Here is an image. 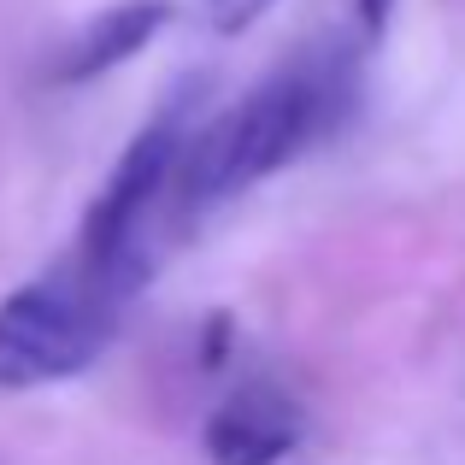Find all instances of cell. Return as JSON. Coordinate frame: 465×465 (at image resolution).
<instances>
[{"label":"cell","mask_w":465,"mask_h":465,"mask_svg":"<svg viewBox=\"0 0 465 465\" xmlns=\"http://www.w3.org/2000/svg\"><path fill=\"white\" fill-rule=\"evenodd\" d=\"M348 106H353L348 54H307L295 65H283L277 77H265L253 94H242L224 118H213L194 136V148L171 171L177 201L194 213V206L253 189L260 177L301 159L318 136H330L348 118Z\"/></svg>","instance_id":"obj_1"},{"label":"cell","mask_w":465,"mask_h":465,"mask_svg":"<svg viewBox=\"0 0 465 465\" xmlns=\"http://www.w3.org/2000/svg\"><path fill=\"white\" fill-rule=\"evenodd\" d=\"M124 283L94 265H54L0 301V383L30 389L89 371L118 330Z\"/></svg>","instance_id":"obj_2"},{"label":"cell","mask_w":465,"mask_h":465,"mask_svg":"<svg viewBox=\"0 0 465 465\" xmlns=\"http://www.w3.org/2000/svg\"><path fill=\"white\" fill-rule=\"evenodd\" d=\"M183 130H189V101H171L159 118L142 124V136L124 148V159L113 165L106 189L94 194L89 218H83V248L77 260L94 265V272L118 277V283H136L142 277V253H136V236H142V218L153 213V201L171 189V171L183 159Z\"/></svg>","instance_id":"obj_3"},{"label":"cell","mask_w":465,"mask_h":465,"mask_svg":"<svg viewBox=\"0 0 465 465\" xmlns=\"http://www.w3.org/2000/svg\"><path fill=\"white\" fill-rule=\"evenodd\" d=\"M301 436H307V412L295 395H283L277 383H242L213 407L201 448L213 465H277L301 448Z\"/></svg>","instance_id":"obj_4"},{"label":"cell","mask_w":465,"mask_h":465,"mask_svg":"<svg viewBox=\"0 0 465 465\" xmlns=\"http://www.w3.org/2000/svg\"><path fill=\"white\" fill-rule=\"evenodd\" d=\"M165 24H171V0H124V6H106L101 18H89L65 42V54L54 59V83L106 77V71H118L124 59H136Z\"/></svg>","instance_id":"obj_5"},{"label":"cell","mask_w":465,"mask_h":465,"mask_svg":"<svg viewBox=\"0 0 465 465\" xmlns=\"http://www.w3.org/2000/svg\"><path fill=\"white\" fill-rule=\"evenodd\" d=\"M272 6L277 0H206V24H213L218 35H242V30H253Z\"/></svg>","instance_id":"obj_6"},{"label":"cell","mask_w":465,"mask_h":465,"mask_svg":"<svg viewBox=\"0 0 465 465\" xmlns=\"http://www.w3.org/2000/svg\"><path fill=\"white\" fill-rule=\"evenodd\" d=\"M360 6V30H365V42H377V35L389 30V18H395V0H353Z\"/></svg>","instance_id":"obj_7"}]
</instances>
